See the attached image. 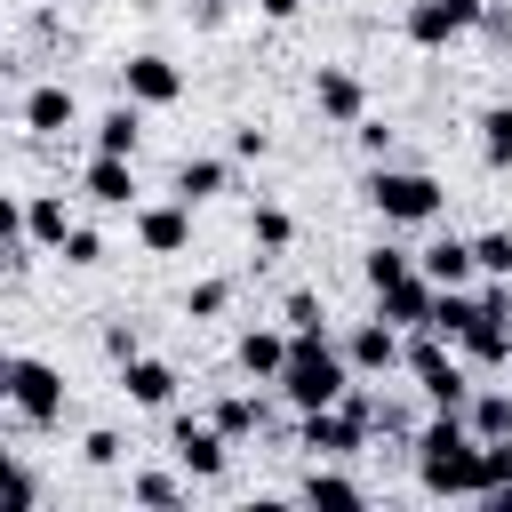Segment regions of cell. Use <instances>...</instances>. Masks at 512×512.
Returning a JSON list of instances; mask_svg holds the SVG:
<instances>
[{
    "instance_id": "cell-35",
    "label": "cell",
    "mask_w": 512,
    "mask_h": 512,
    "mask_svg": "<svg viewBox=\"0 0 512 512\" xmlns=\"http://www.w3.org/2000/svg\"><path fill=\"white\" fill-rule=\"evenodd\" d=\"M120 456H128V440H120V432H104V424H96V432L80 440V464H96V472H112Z\"/></svg>"
},
{
    "instance_id": "cell-36",
    "label": "cell",
    "mask_w": 512,
    "mask_h": 512,
    "mask_svg": "<svg viewBox=\"0 0 512 512\" xmlns=\"http://www.w3.org/2000/svg\"><path fill=\"white\" fill-rule=\"evenodd\" d=\"M8 512H40V480L24 456H8Z\"/></svg>"
},
{
    "instance_id": "cell-6",
    "label": "cell",
    "mask_w": 512,
    "mask_h": 512,
    "mask_svg": "<svg viewBox=\"0 0 512 512\" xmlns=\"http://www.w3.org/2000/svg\"><path fill=\"white\" fill-rule=\"evenodd\" d=\"M168 448H176L184 480H224V472H232V432H224L216 416H176V424H168Z\"/></svg>"
},
{
    "instance_id": "cell-14",
    "label": "cell",
    "mask_w": 512,
    "mask_h": 512,
    "mask_svg": "<svg viewBox=\"0 0 512 512\" xmlns=\"http://www.w3.org/2000/svg\"><path fill=\"white\" fill-rule=\"evenodd\" d=\"M288 352H296V328H240V344H232L240 376H256V384H272L288 368Z\"/></svg>"
},
{
    "instance_id": "cell-40",
    "label": "cell",
    "mask_w": 512,
    "mask_h": 512,
    "mask_svg": "<svg viewBox=\"0 0 512 512\" xmlns=\"http://www.w3.org/2000/svg\"><path fill=\"white\" fill-rule=\"evenodd\" d=\"M480 32H488V40L504 48V40H512V8H504V0H488V16H480Z\"/></svg>"
},
{
    "instance_id": "cell-24",
    "label": "cell",
    "mask_w": 512,
    "mask_h": 512,
    "mask_svg": "<svg viewBox=\"0 0 512 512\" xmlns=\"http://www.w3.org/2000/svg\"><path fill=\"white\" fill-rule=\"evenodd\" d=\"M464 416H472V432H480V440H512V392H504V384H480Z\"/></svg>"
},
{
    "instance_id": "cell-9",
    "label": "cell",
    "mask_w": 512,
    "mask_h": 512,
    "mask_svg": "<svg viewBox=\"0 0 512 512\" xmlns=\"http://www.w3.org/2000/svg\"><path fill=\"white\" fill-rule=\"evenodd\" d=\"M432 304H440V280L416 264L408 280H392V288H376V312L400 328V336H416V328H432Z\"/></svg>"
},
{
    "instance_id": "cell-18",
    "label": "cell",
    "mask_w": 512,
    "mask_h": 512,
    "mask_svg": "<svg viewBox=\"0 0 512 512\" xmlns=\"http://www.w3.org/2000/svg\"><path fill=\"white\" fill-rule=\"evenodd\" d=\"M456 352L472 368H512V320L504 312H472V328L456 336Z\"/></svg>"
},
{
    "instance_id": "cell-34",
    "label": "cell",
    "mask_w": 512,
    "mask_h": 512,
    "mask_svg": "<svg viewBox=\"0 0 512 512\" xmlns=\"http://www.w3.org/2000/svg\"><path fill=\"white\" fill-rule=\"evenodd\" d=\"M472 256H480V272H488V280H512V232H480V240H472Z\"/></svg>"
},
{
    "instance_id": "cell-1",
    "label": "cell",
    "mask_w": 512,
    "mask_h": 512,
    "mask_svg": "<svg viewBox=\"0 0 512 512\" xmlns=\"http://www.w3.org/2000/svg\"><path fill=\"white\" fill-rule=\"evenodd\" d=\"M416 480H424V496H480V432H472V416H456V408H432L424 424H416Z\"/></svg>"
},
{
    "instance_id": "cell-13",
    "label": "cell",
    "mask_w": 512,
    "mask_h": 512,
    "mask_svg": "<svg viewBox=\"0 0 512 512\" xmlns=\"http://www.w3.org/2000/svg\"><path fill=\"white\" fill-rule=\"evenodd\" d=\"M80 192H88L96 208H136V160H128V152H96V160L80 168Z\"/></svg>"
},
{
    "instance_id": "cell-33",
    "label": "cell",
    "mask_w": 512,
    "mask_h": 512,
    "mask_svg": "<svg viewBox=\"0 0 512 512\" xmlns=\"http://www.w3.org/2000/svg\"><path fill=\"white\" fill-rule=\"evenodd\" d=\"M128 496H136V504H184V480H176V472H136Z\"/></svg>"
},
{
    "instance_id": "cell-12",
    "label": "cell",
    "mask_w": 512,
    "mask_h": 512,
    "mask_svg": "<svg viewBox=\"0 0 512 512\" xmlns=\"http://www.w3.org/2000/svg\"><path fill=\"white\" fill-rule=\"evenodd\" d=\"M312 104H320V120H368V88H360V72H344V64H320L312 72Z\"/></svg>"
},
{
    "instance_id": "cell-38",
    "label": "cell",
    "mask_w": 512,
    "mask_h": 512,
    "mask_svg": "<svg viewBox=\"0 0 512 512\" xmlns=\"http://www.w3.org/2000/svg\"><path fill=\"white\" fill-rule=\"evenodd\" d=\"M232 152H240V160H264V128L240 120V128H232Z\"/></svg>"
},
{
    "instance_id": "cell-25",
    "label": "cell",
    "mask_w": 512,
    "mask_h": 512,
    "mask_svg": "<svg viewBox=\"0 0 512 512\" xmlns=\"http://www.w3.org/2000/svg\"><path fill=\"white\" fill-rule=\"evenodd\" d=\"M480 160L512 168V104H480Z\"/></svg>"
},
{
    "instance_id": "cell-2",
    "label": "cell",
    "mask_w": 512,
    "mask_h": 512,
    "mask_svg": "<svg viewBox=\"0 0 512 512\" xmlns=\"http://www.w3.org/2000/svg\"><path fill=\"white\" fill-rule=\"evenodd\" d=\"M360 376H352V360H344V344H328V336H296V352H288V368L272 376V392L296 408V416H312V408H336L344 392H352Z\"/></svg>"
},
{
    "instance_id": "cell-41",
    "label": "cell",
    "mask_w": 512,
    "mask_h": 512,
    "mask_svg": "<svg viewBox=\"0 0 512 512\" xmlns=\"http://www.w3.org/2000/svg\"><path fill=\"white\" fill-rule=\"evenodd\" d=\"M256 16H272V24H296V16H304V0H256Z\"/></svg>"
},
{
    "instance_id": "cell-7",
    "label": "cell",
    "mask_w": 512,
    "mask_h": 512,
    "mask_svg": "<svg viewBox=\"0 0 512 512\" xmlns=\"http://www.w3.org/2000/svg\"><path fill=\"white\" fill-rule=\"evenodd\" d=\"M480 16H488V0H408L400 32H408V48H456L464 32H480Z\"/></svg>"
},
{
    "instance_id": "cell-31",
    "label": "cell",
    "mask_w": 512,
    "mask_h": 512,
    "mask_svg": "<svg viewBox=\"0 0 512 512\" xmlns=\"http://www.w3.org/2000/svg\"><path fill=\"white\" fill-rule=\"evenodd\" d=\"M56 256H64L72 272H88V264H104V232H96V224H72V240H64Z\"/></svg>"
},
{
    "instance_id": "cell-23",
    "label": "cell",
    "mask_w": 512,
    "mask_h": 512,
    "mask_svg": "<svg viewBox=\"0 0 512 512\" xmlns=\"http://www.w3.org/2000/svg\"><path fill=\"white\" fill-rule=\"evenodd\" d=\"M208 416H216V424H224V432H232V440H256V432H264V424H272V408H264V400H256V392H224V400H216V408H208Z\"/></svg>"
},
{
    "instance_id": "cell-16",
    "label": "cell",
    "mask_w": 512,
    "mask_h": 512,
    "mask_svg": "<svg viewBox=\"0 0 512 512\" xmlns=\"http://www.w3.org/2000/svg\"><path fill=\"white\" fill-rule=\"evenodd\" d=\"M16 232H24L32 248H64V240H72V208H64V192H32V200H16Z\"/></svg>"
},
{
    "instance_id": "cell-15",
    "label": "cell",
    "mask_w": 512,
    "mask_h": 512,
    "mask_svg": "<svg viewBox=\"0 0 512 512\" xmlns=\"http://www.w3.org/2000/svg\"><path fill=\"white\" fill-rule=\"evenodd\" d=\"M16 120H24L32 136H64V128L80 120V104H72V88H64V80H40V88H24Z\"/></svg>"
},
{
    "instance_id": "cell-20",
    "label": "cell",
    "mask_w": 512,
    "mask_h": 512,
    "mask_svg": "<svg viewBox=\"0 0 512 512\" xmlns=\"http://www.w3.org/2000/svg\"><path fill=\"white\" fill-rule=\"evenodd\" d=\"M144 112H152V104H136V96H120L112 112H96V152H128V160H136V136H144Z\"/></svg>"
},
{
    "instance_id": "cell-27",
    "label": "cell",
    "mask_w": 512,
    "mask_h": 512,
    "mask_svg": "<svg viewBox=\"0 0 512 512\" xmlns=\"http://www.w3.org/2000/svg\"><path fill=\"white\" fill-rule=\"evenodd\" d=\"M472 312H480V296H472V288H440V304H432V328L456 344V336L472 328Z\"/></svg>"
},
{
    "instance_id": "cell-17",
    "label": "cell",
    "mask_w": 512,
    "mask_h": 512,
    "mask_svg": "<svg viewBox=\"0 0 512 512\" xmlns=\"http://www.w3.org/2000/svg\"><path fill=\"white\" fill-rule=\"evenodd\" d=\"M120 392L136 408H176V368L152 360V352H136V360H120Z\"/></svg>"
},
{
    "instance_id": "cell-26",
    "label": "cell",
    "mask_w": 512,
    "mask_h": 512,
    "mask_svg": "<svg viewBox=\"0 0 512 512\" xmlns=\"http://www.w3.org/2000/svg\"><path fill=\"white\" fill-rule=\"evenodd\" d=\"M248 240H256V248H272V256H280V248H288V240H296V216H288V208H272V200H256V216H248Z\"/></svg>"
},
{
    "instance_id": "cell-3",
    "label": "cell",
    "mask_w": 512,
    "mask_h": 512,
    "mask_svg": "<svg viewBox=\"0 0 512 512\" xmlns=\"http://www.w3.org/2000/svg\"><path fill=\"white\" fill-rule=\"evenodd\" d=\"M400 368L416 376L424 408H456V416H464V408H472V392H480V384L464 376V352H456V344H448L440 328H416V336H408V360H400Z\"/></svg>"
},
{
    "instance_id": "cell-39",
    "label": "cell",
    "mask_w": 512,
    "mask_h": 512,
    "mask_svg": "<svg viewBox=\"0 0 512 512\" xmlns=\"http://www.w3.org/2000/svg\"><path fill=\"white\" fill-rule=\"evenodd\" d=\"M104 352H112V360H136L144 344H136V328H120V320H112V328H104Z\"/></svg>"
},
{
    "instance_id": "cell-5",
    "label": "cell",
    "mask_w": 512,
    "mask_h": 512,
    "mask_svg": "<svg viewBox=\"0 0 512 512\" xmlns=\"http://www.w3.org/2000/svg\"><path fill=\"white\" fill-rule=\"evenodd\" d=\"M0 392H8V408L24 424H56L64 416V368L40 360V352H8L0 360Z\"/></svg>"
},
{
    "instance_id": "cell-28",
    "label": "cell",
    "mask_w": 512,
    "mask_h": 512,
    "mask_svg": "<svg viewBox=\"0 0 512 512\" xmlns=\"http://www.w3.org/2000/svg\"><path fill=\"white\" fill-rule=\"evenodd\" d=\"M408 272H416L408 248H368V256H360V280H368V288H392V280H408Z\"/></svg>"
},
{
    "instance_id": "cell-32",
    "label": "cell",
    "mask_w": 512,
    "mask_h": 512,
    "mask_svg": "<svg viewBox=\"0 0 512 512\" xmlns=\"http://www.w3.org/2000/svg\"><path fill=\"white\" fill-rule=\"evenodd\" d=\"M232 304V280H192V296H184V320H216Z\"/></svg>"
},
{
    "instance_id": "cell-11",
    "label": "cell",
    "mask_w": 512,
    "mask_h": 512,
    "mask_svg": "<svg viewBox=\"0 0 512 512\" xmlns=\"http://www.w3.org/2000/svg\"><path fill=\"white\" fill-rule=\"evenodd\" d=\"M136 240H144L152 256H184V248H192V200H152V208H136Z\"/></svg>"
},
{
    "instance_id": "cell-10",
    "label": "cell",
    "mask_w": 512,
    "mask_h": 512,
    "mask_svg": "<svg viewBox=\"0 0 512 512\" xmlns=\"http://www.w3.org/2000/svg\"><path fill=\"white\" fill-rule=\"evenodd\" d=\"M344 360H352V376H384V368L408 360V344H400V328L376 312V320H360V328L344 336Z\"/></svg>"
},
{
    "instance_id": "cell-22",
    "label": "cell",
    "mask_w": 512,
    "mask_h": 512,
    "mask_svg": "<svg viewBox=\"0 0 512 512\" xmlns=\"http://www.w3.org/2000/svg\"><path fill=\"white\" fill-rule=\"evenodd\" d=\"M216 192H232V168H224V160H208V152H200V160H176V200L200 208V200H216Z\"/></svg>"
},
{
    "instance_id": "cell-42",
    "label": "cell",
    "mask_w": 512,
    "mask_h": 512,
    "mask_svg": "<svg viewBox=\"0 0 512 512\" xmlns=\"http://www.w3.org/2000/svg\"><path fill=\"white\" fill-rule=\"evenodd\" d=\"M232 8H240V0H232ZM248 8H256V0H248Z\"/></svg>"
},
{
    "instance_id": "cell-4",
    "label": "cell",
    "mask_w": 512,
    "mask_h": 512,
    "mask_svg": "<svg viewBox=\"0 0 512 512\" xmlns=\"http://www.w3.org/2000/svg\"><path fill=\"white\" fill-rule=\"evenodd\" d=\"M360 192H368V208H376L384 224H440V208H448L440 176H424V168H392V160H376Z\"/></svg>"
},
{
    "instance_id": "cell-30",
    "label": "cell",
    "mask_w": 512,
    "mask_h": 512,
    "mask_svg": "<svg viewBox=\"0 0 512 512\" xmlns=\"http://www.w3.org/2000/svg\"><path fill=\"white\" fill-rule=\"evenodd\" d=\"M512 488V440H480V496Z\"/></svg>"
},
{
    "instance_id": "cell-29",
    "label": "cell",
    "mask_w": 512,
    "mask_h": 512,
    "mask_svg": "<svg viewBox=\"0 0 512 512\" xmlns=\"http://www.w3.org/2000/svg\"><path fill=\"white\" fill-rule=\"evenodd\" d=\"M280 320H288L296 336H328V312H320V296H312V288H288V304H280Z\"/></svg>"
},
{
    "instance_id": "cell-37",
    "label": "cell",
    "mask_w": 512,
    "mask_h": 512,
    "mask_svg": "<svg viewBox=\"0 0 512 512\" xmlns=\"http://www.w3.org/2000/svg\"><path fill=\"white\" fill-rule=\"evenodd\" d=\"M352 136H360L368 160H392V128H384V120H352Z\"/></svg>"
},
{
    "instance_id": "cell-21",
    "label": "cell",
    "mask_w": 512,
    "mask_h": 512,
    "mask_svg": "<svg viewBox=\"0 0 512 512\" xmlns=\"http://www.w3.org/2000/svg\"><path fill=\"white\" fill-rule=\"evenodd\" d=\"M304 504H368V488L352 480V472H336L328 456H312V472H304V488H296Z\"/></svg>"
},
{
    "instance_id": "cell-19",
    "label": "cell",
    "mask_w": 512,
    "mask_h": 512,
    "mask_svg": "<svg viewBox=\"0 0 512 512\" xmlns=\"http://www.w3.org/2000/svg\"><path fill=\"white\" fill-rule=\"evenodd\" d=\"M416 264H424L440 288H472V280H480V256H472V240H456V232H440L432 248H416Z\"/></svg>"
},
{
    "instance_id": "cell-8",
    "label": "cell",
    "mask_w": 512,
    "mask_h": 512,
    "mask_svg": "<svg viewBox=\"0 0 512 512\" xmlns=\"http://www.w3.org/2000/svg\"><path fill=\"white\" fill-rule=\"evenodd\" d=\"M120 96H136V104H152V112H160V104H176V96H184V64H168L160 48H136V56L120 64Z\"/></svg>"
}]
</instances>
